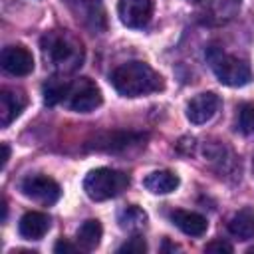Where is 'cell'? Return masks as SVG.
<instances>
[{
  "instance_id": "cell-24",
  "label": "cell",
  "mask_w": 254,
  "mask_h": 254,
  "mask_svg": "<svg viewBox=\"0 0 254 254\" xmlns=\"http://www.w3.org/2000/svg\"><path fill=\"white\" fill-rule=\"evenodd\" d=\"M77 248L79 246H75V244H71V242H67V240H58L56 242V246H54V250L58 252V254H73V252H77Z\"/></svg>"
},
{
  "instance_id": "cell-27",
  "label": "cell",
  "mask_w": 254,
  "mask_h": 254,
  "mask_svg": "<svg viewBox=\"0 0 254 254\" xmlns=\"http://www.w3.org/2000/svg\"><path fill=\"white\" fill-rule=\"evenodd\" d=\"M189 2H194L196 4V2H202V0H189Z\"/></svg>"
},
{
  "instance_id": "cell-25",
  "label": "cell",
  "mask_w": 254,
  "mask_h": 254,
  "mask_svg": "<svg viewBox=\"0 0 254 254\" xmlns=\"http://www.w3.org/2000/svg\"><path fill=\"white\" fill-rule=\"evenodd\" d=\"M0 147H2V161H0V167L4 169L6 163H8V159H10V147H8V143H2Z\"/></svg>"
},
{
  "instance_id": "cell-6",
  "label": "cell",
  "mask_w": 254,
  "mask_h": 254,
  "mask_svg": "<svg viewBox=\"0 0 254 254\" xmlns=\"http://www.w3.org/2000/svg\"><path fill=\"white\" fill-rule=\"evenodd\" d=\"M20 190L28 198H32V200H36L40 204H46V206L58 202V198L62 194L60 185L52 177H48V175H28L22 181Z\"/></svg>"
},
{
  "instance_id": "cell-3",
  "label": "cell",
  "mask_w": 254,
  "mask_h": 254,
  "mask_svg": "<svg viewBox=\"0 0 254 254\" xmlns=\"http://www.w3.org/2000/svg\"><path fill=\"white\" fill-rule=\"evenodd\" d=\"M206 60L216 79L228 87H242L252 79V69L246 60L226 54L216 46H210L206 50Z\"/></svg>"
},
{
  "instance_id": "cell-17",
  "label": "cell",
  "mask_w": 254,
  "mask_h": 254,
  "mask_svg": "<svg viewBox=\"0 0 254 254\" xmlns=\"http://www.w3.org/2000/svg\"><path fill=\"white\" fill-rule=\"evenodd\" d=\"M101 234H103V228H101V222L95 220V218H89L85 220L79 228H77V246L83 248V250H95L101 242Z\"/></svg>"
},
{
  "instance_id": "cell-22",
  "label": "cell",
  "mask_w": 254,
  "mask_h": 254,
  "mask_svg": "<svg viewBox=\"0 0 254 254\" xmlns=\"http://www.w3.org/2000/svg\"><path fill=\"white\" fill-rule=\"evenodd\" d=\"M147 250V244H145V240L141 238V236H133V238H129L125 244H121L119 248H117V252H127V254H143Z\"/></svg>"
},
{
  "instance_id": "cell-8",
  "label": "cell",
  "mask_w": 254,
  "mask_h": 254,
  "mask_svg": "<svg viewBox=\"0 0 254 254\" xmlns=\"http://www.w3.org/2000/svg\"><path fill=\"white\" fill-rule=\"evenodd\" d=\"M117 12L127 28H145L153 16V0H119Z\"/></svg>"
},
{
  "instance_id": "cell-19",
  "label": "cell",
  "mask_w": 254,
  "mask_h": 254,
  "mask_svg": "<svg viewBox=\"0 0 254 254\" xmlns=\"http://www.w3.org/2000/svg\"><path fill=\"white\" fill-rule=\"evenodd\" d=\"M117 222H119V226H121L123 230H127V232H139V230H143V228L147 226V214H145V210L139 208L137 204H129V206H125V208L119 212Z\"/></svg>"
},
{
  "instance_id": "cell-16",
  "label": "cell",
  "mask_w": 254,
  "mask_h": 254,
  "mask_svg": "<svg viewBox=\"0 0 254 254\" xmlns=\"http://www.w3.org/2000/svg\"><path fill=\"white\" fill-rule=\"evenodd\" d=\"M179 177L171 171H155L145 177L143 187L153 194H169L179 187Z\"/></svg>"
},
{
  "instance_id": "cell-10",
  "label": "cell",
  "mask_w": 254,
  "mask_h": 254,
  "mask_svg": "<svg viewBox=\"0 0 254 254\" xmlns=\"http://www.w3.org/2000/svg\"><path fill=\"white\" fill-rule=\"evenodd\" d=\"M0 64L10 75H28L34 69V56L24 46H6L2 50Z\"/></svg>"
},
{
  "instance_id": "cell-11",
  "label": "cell",
  "mask_w": 254,
  "mask_h": 254,
  "mask_svg": "<svg viewBox=\"0 0 254 254\" xmlns=\"http://www.w3.org/2000/svg\"><path fill=\"white\" fill-rule=\"evenodd\" d=\"M204 157L212 165V169L222 175H234L236 173V157L224 143H206L204 145Z\"/></svg>"
},
{
  "instance_id": "cell-5",
  "label": "cell",
  "mask_w": 254,
  "mask_h": 254,
  "mask_svg": "<svg viewBox=\"0 0 254 254\" xmlns=\"http://www.w3.org/2000/svg\"><path fill=\"white\" fill-rule=\"evenodd\" d=\"M103 101L101 89L97 87L95 81H91L89 77H77L73 81H69V89H67V97H65V105L71 111L77 113H89L93 109H97Z\"/></svg>"
},
{
  "instance_id": "cell-9",
  "label": "cell",
  "mask_w": 254,
  "mask_h": 254,
  "mask_svg": "<svg viewBox=\"0 0 254 254\" xmlns=\"http://www.w3.org/2000/svg\"><path fill=\"white\" fill-rule=\"evenodd\" d=\"M220 109V97L212 91H204L194 95L189 105H187V119L194 125H202L206 121H210L216 111Z\"/></svg>"
},
{
  "instance_id": "cell-18",
  "label": "cell",
  "mask_w": 254,
  "mask_h": 254,
  "mask_svg": "<svg viewBox=\"0 0 254 254\" xmlns=\"http://www.w3.org/2000/svg\"><path fill=\"white\" fill-rule=\"evenodd\" d=\"M67 89H69V79L62 77V75H54L44 83V103L54 107L58 103H64L67 97Z\"/></svg>"
},
{
  "instance_id": "cell-21",
  "label": "cell",
  "mask_w": 254,
  "mask_h": 254,
  "mask_svg": "<svg viewBox=\"0 0 254 254\" xmlns=\"http://www.w3.org/2000/svg\"><path fill=\"white\" fill-rule=\"evenodd\" d=\"M240 2L242 0H214V6H212L214 18L216 20H228V18H232L238 12Z\"/></svg>"
},
{
  "instance_id": "cell-13",
  "label": "cell",
  "mask_w": 254,
  "mask_h": 254,
  "mask_svg": "<svg viewBox=\"0 0 254 254\" xmlns=\"http://www.w3.org/2000/svg\"><path fill=\"white\" fill-rule=\"evenodd\" d=\"M50 216L38 210H30L26 212L20 222H18V232L22 238L26 240H40L46 236V232L50 230Z\"/></svg>"
},
{
  "instance_id": "cell-7",
  "label": "cell",
  "mask_w": 254,
  "mask_h": 254,
  "mask_svg": "<svg viewBox=\"0 0 254 254\" xmlns=\"http://www.w3.org/2000/svg\"><path fill=\"white\" fill-rule=\"evenodd\" d=\"M145 141V135L141 133H133V131H107L101 135H95V139L87 145L89 149L95 151H107V153H117V151H125L133 145H141Z\"/></svg>"
},
{
  "instance_id": "cell-23",
  "label": "cell",
  "mask_w": 254,
  "mask_h": 254,
  "mask_svg": "<svg viewBox=\"0 0 254 254\" xmlns=\"http://www.w3.org/2000/svg\"><path fill=\"white\" fill-rule=\"evenodd\" d=\"M204 252H226V254H230L232 246L228 242H224V240H212V242H208L204 246Z\"/></svg>"
},
{
  "instance_id": "cell-15",
  "label": "cell",
  "mask_w": 254,
  "mask_h": 254,
  "mask_svg": "<svg viewBox=\"0 0 254 254\" xmlns=\"http://www.w3.org/2000/svg\"><path fill=\"white\" fill-rule=\"evenodd\" d=\"M228 232L236 236L238 240H250L254 238V208L244 206L240 208L228 222Z\"/></svg>"
},
{
  "instance_id": "cell-12",
  "label": "cell",
  "mask_w": 254,
  "mask_h": 254,
  "mask_svg": "<svg viewBox=\"0 0 254 254\" xmlns=\"http://www.w3.org/2000/svg\"><path fill=\"white\" fill-rule=\"evenodd\" d=\"M26 107V95L20 89L0 91V127H8Z\"/></svg>"
},
{
  "instance_id": "cell-14",
  "label": "cell",
  "mask_w": 254,
  "mask_h": 254,
  "mask_svg": "<svg viewBox=\"0 0 254 254\" xmlns=\"http://www.w3.org/2000/svg\"><path fill=\"white\" fill-rule=\"evenodd\" d=\"M171 220L173 224L183 230L189 236H202L208 228V222L202 214L198 212H190V210H173L171 212Z\"/></svg>"
},
{
  "instance_id": "cell-2",
  "label": "cell",
  "mask_w": 254,
  "mask_h": 254,
  "mask_svg": "<svg viewBox=\"0 0 254 254\" xmlns=\"http://www.w3.org/2000/svg\"><path fill=\"white\" fill-rule=\"evenodd\" d=\"M111 85L123 97H141L165 87L163 77L145 62H127L115 67L109 75Z\"/></svg>"
},
{
  "instance_id": "cell-4",
  "label": "cell",
  "mask_w": 254,
  "mask_h": 254,
  "mask_svg": "<svg viewBox=\"0 0 254 254\" xmlns=\"http://www.w3.org/2000/svg\"><path fill=\"white\" fill-rule=\"evenodd\" d=\"M131 179L129 175L115 169H93L83 179V190L91 200H109L127 190Z\"/></svg>"
},
{
  "instance_id": "cell-1",
  "label": "cell",
  "mask_w": 254,
  "mask_h": 254,
  "mask_svg": "<svg viewBox=\"0 0 254 254\" xmlns=\"http://www.w3.org/2000/svg\"><path fill=\"white\" fill-rule=\"evenodd\" d=\"M42 56L46 65H50L56 73H71L81 67L85 50L77 36L67 30H52L42 38Z\"/></svg>"
},
{
  "instance_id": "cell-28",
  "label": "cell",
  "mask_w": 254,
  "mask_h": 254,
  "mask_svg": "<svg viewBox=\"0 0 254 254\" xmlns=\"http://www.w3.org/2000/svg\"><path fill=\"white\" fill-rule=\"evenodd\" d=\"M83 2H95V0H83Z\"/></svg>"
},
{
  "instance_id": "cell-29",
  "label": "cell",
  "mask_w": 254,
  "mask_h": 254,
  "mask_svg": "<svg viewBox=\"0 0 254 254\" xmlns=\"http://www.w3.org/2000/svg\"><path fill=\"white\" fill-rule=\"evenodd\" d=\"M252 169H254V159H252Z\"/></svg>"
},
{
  "instance_id": "cell-20",
  "label": "cell",
  "mask_w": 254,
  "mask_h": 254,
  "mask_svg": "<svg viewBox=\"0 0 254 254\" xmlns=\"http://www.w3.org/2000/svg\"><path fill=\"white\" fill-rule=\"evenodd\" d=\"M236 129L244 135L254 133V103H242L238 107V117H236Z\"/></svg>"
},
{
  "instance_id": "cell-26",
  "label": "cell",
  "mask_w": 254,
  "mask_h": 254,
  "mask_svg": "<svg viewBox=\"0 0 254 254\" xmlns=\"http://www.w3.org/2000/svg\"><path fill=\"white\" fill-rule=\"evenodd\" d=\"M248 252H250V254H254V246H252V248H250V250H248Z\"/></svg>"
}]
</instances>
